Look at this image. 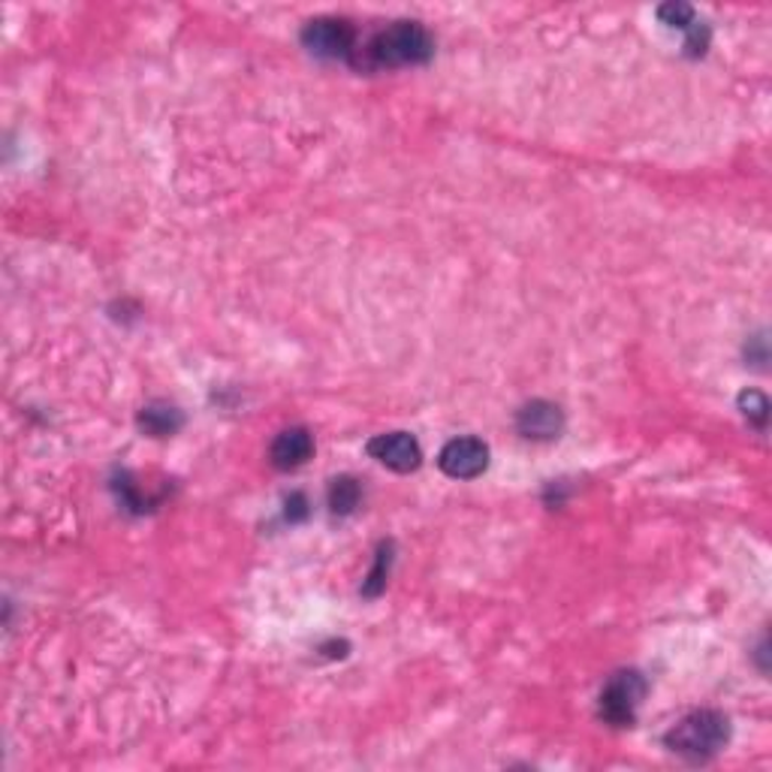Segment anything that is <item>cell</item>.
<instances>
[{
	"label": "cell",
	"mask_w": 772,
	"mask_h": 772,
	"mask_svg": "<svg viewBox=\"0 0 772 772\" xmlns=\"http://www.w3.org/2000/svg\"><path fill=\"white\" fill-rule=\"evenodd\" d=\"M435 55V40L419 22H392L387 31L374 34L366 46H357L350 64L357 70H392L416 67Z\"/></svg>",
	"instance_id": "6da1fadb"
},
{
	"label": "cell",
	"mask_w": 772,
	"mask_h": 772,
	"mask_svg": "<svg viewBox=\"0 0 772 772\" xmlns=\"http://www.w3.org/2000/svg\"><path fill=\"white\" fill-rule=\"evenodd\" d=\"M730 739V721L727 715L713 713V709H701V713L685 715L679 725L670 727V734L664 737L667 749L689 758L694 763L713 761L718 751L725 749Z\"/></svg>",
	"instance_id": "7a4b0ae2"
},
{
	"label": "cell",
	"mask_w": 772,
	"mask_h": 772,
	"mask_svg": "<svg viewBox=\"0 0 772 772\" xmlns=\"http://www.w3.org/2000/svg\"><path fill=\"white\" fill-rule=\"evenodd\" d=\"M646 697V679L637 670H622L601 691V718L613 727H630Z\"/></svg>",
	"instance_id": "3957f363"
},
{
	"label": "cell",
	"mask_w": 772,
	"mask_h": 772,
	"mask_svg": "<svg viewBox=\"0 0 772 772\" xmlns=\"http://www.w3.org/2000/svg\"><path fill=\"white\" fill-rule=\"evenodd\" d=\"M302 46L317 58H347L357 52V34L345 19H314L302 27Z\"/></svg>",
	"instance_id": "277c9868"
},
{
	"label": "cell",
	"mask_w": 772,
	"mask_h": 772,
	"mask_svg": "<svg viewBox=\"0 0 772 772\" xmlns=\"http://www.w3.org/2000/svg\"><path fill=\"white\" fill-rule=\"evenodd\" d=\"M438 465L452 480H474L489 468V447L480 438H452L440 450Z\"/></svg>",
	"instance_id": "5b68a950"
},
{
	"label": "cell",
	"mask_w": 772,
	"mask_h": 772,
	"mask_svg": "<svg viewBox=\"0 0 772 772\" xmlns=\"http://www.w3.org/2000/svg\"><path fill=\"white\" fill-rule=\"evenodd\" d=\"M369 456L387 465L390 471L399 474H411L423 462V450L407 432H390V435H378L369 440Z\"/></svg>",
	"instance_id": "8992f818"
},
{
	"label": "cell",
	"mask_w": 772,
	"mask_h": 772,
	"mask_svg": "<svg viewBox=\"0 0 772 772\" xmlns=\"http://www.w3.org/2000/svg\"><path fill=\"white\" fill-rule=\"evenodd\" d=\"M311 452H314L311 432L302 426H293L284 428V432L272 440L269 456H272V465L278 471H297V468H302V465L309 462Z\"/></svg>",
	"instance_id": "52a82bcc"
},
{
	"label": "cell",
	"mask_w": 772,
	"mask_h": 772,
	"mask_svg": "<svg viewBox=\"0 0 772 772\" xmlns=\"http://www.w3.org/2000/svg\"><path fill=\"white\" fill-rule=\"evenodd\" d=\"M561 426H564V416H561L559 404L552 402L525 404L519 416H516V428L523 432V438L532 440L559 438Z\"/></svg>",
	"instance_id": "ba28073f"
},
{
	"label": "cell",
	"mask_w": 772,
	"mask_h": 772,
	"mask_svg": "<svg viewBox=\"0 0 772 772\" xmlns=\"http://www.w3.org/2000/svg\"><path fill=\"white\" fill-rule=\"evenodd\" d=\"M181 423H184V416H181L179 407H172V404H148V407H143V414H139V426H143L148 435H155V438L176 435L181 428Z\"/></svg>",
	"instance_id": "9c48e42d"
},
{
	"label": "cell",
	"mask_w": 772,
	"mask_h": 772,
	"mask_svg": "<svg viewBox=\"0 0 772 772\" xmlns=\"http://www.w3.org/2000/svg\"><path fill=\"white\" fill-rule=\"evenodd\" d=\"M359 499H362V489H359L354 477L333 480V486H329V507H333V513H338V516L354 513L359 507Z\"/></svg>",
	"instance_id": "30bf717a"
},
{
	"label": "cell",
	"mask_w": 772,
	"mask_h": 772,
	"mask_svg": "<svg viewBox=\"0 0 772 772\" xmlns=\"http://www.w3.org/2000/svg\"><path fill=\"white\" fill-rule=\"evenodd\" d=\"M390 561H392V547L390 544H383L381 552H378V561H374V568H371L369 573V580L362 582V594H366V597H378V594L383 592L387 577H390Z\"/></svg>",
	"instance_id": "8fae6325"
},
{
	"label": "cell",
	"mask_w": 772,
	"mask_h": 772,
	"mask_svg": "<svg viewBox=\"0 0 772 772\" xmlns=\"http://www.w3.org/2000/svg\"><path fill=\"white\" fill-rule=\"evenodd\" d=\"M739 407H742V414L749 416V419H754L758 426H763L767 423V414H770V402H767V395L763 392H742L739 395Z\"/></svg>",
	"instance_id": "7c38bea8"
},
{
	"label": "cell",
	"mask_w": 772,
	"mask_h": 772,
	"mask_svg": "<svg viewBox=\"0 0 772 772\" xmlns=\"http://www.w3.org/2000/svg\"><path fill=\"white\" fill-rule=\"evenodd\" d=\"M658 15H661V22L670 24V27H682V31H689L691 24L697 22L694 19V10H691L689 3H664L661 10H658Z\"/></svg>",
	"instance_id": "4fadbf2b"
},
{
	"label": "cell",
	"mask_w": 772,
	"mask_h": 772,
	"mask_svg": "<svg viewBox=\"0 0 772 772\" xmlns=\"http://www.w3.org/2000/svg\"><path fill=\"white\" fill-rule=\"evenodd\" d=\"M305 513H309V501H305V495H290L287 499V519L290 523H297V519H305Z\"/></svg>",
	"instance_id": "5bb4252c"
}]
</instances>
